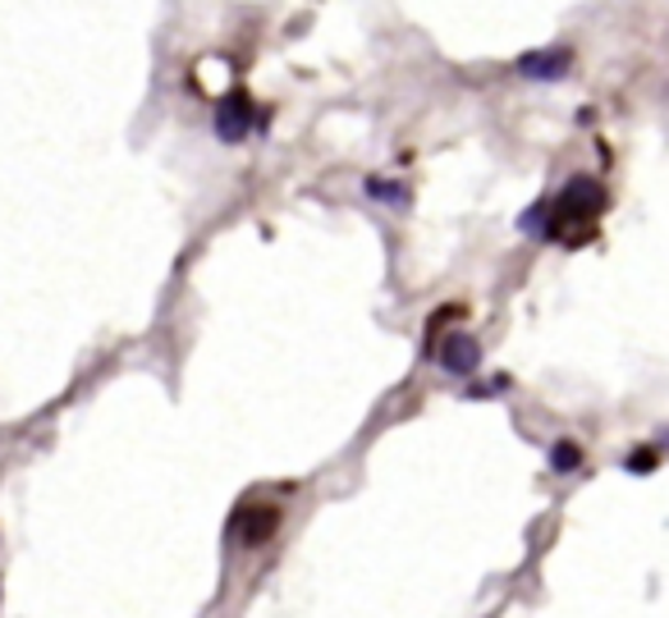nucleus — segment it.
Instances as JSON below:
<instances>
[{
	"label": "nucleus",
	"instance_id": "f257e3e1",
	"mask_svg": "<svg viewBox=\"0 0 669 618\" xmlns=\"http://www.w3.org/2000/svg\"><path fill=\"white\" fill-rule=\"evenodd\" d=\"M601 207H605V188H601L592 175H578V179L560 192V202H555V220L546 224V239H560L569 220L582 224V234H592V224H596Z\"/></svg>",
	"mask_w": 669,
	"mask_h": 618
},
{
	"label": "nucleus",
	"instance_id": "20e7f679",
	"mask_svg": "<svg viewBox=\"0 0 669 618\" xmlns=\"http://www.w3.org/2000/svg\"><path fill=\"white\" fill-rule=\"evenodd\" d=\"M248 115H253L248 97H230L226 106H220V115H216V133L226 137V143H239V137L248 133Z\"/></svg>",
	"mask_w": 669,
	"mask_h": 618
},
{
	"label": "nucleus",
	"instance_id": "7ed1b4c3",
	"mask_svg": "<svg viewBox=\"0 0 669 618\" xmlns=\"http://www.w3.org/2000/svg\"><path fill=\"white\" fill-rule=\"evenodd\" d=\"M478 362H482V344L472 340V334H450V340L440 344V367L445 372H454V376H472L478 372Z\"/></svg>",
	"mask_w": 669,
	"mask_h": 618
},
{
	"label": "nucleus",
	"instance_id": "0eeeda50",
	"mask_svg": "<svg viewBox=\"0 0 669 618\" xmlns=\"http://www.w3.org/2000/svg\"><path fill=\"white\" fill-rule=\"evenodd\" d=\"M651 472L656 467V454H651V449H637V454H628V472Z\"/></svg>",
	"mask_w": 669,
	"mask_h": 618
},
{
	"label": "nucleus",
	"instance_id": "423d86ee",
	"mask_svg": "<svg viewBox=\"0 0 669 618\" xmlns=\"http://www.w3.org/2000/svg\"><path fill=\"white\" fill-rule=\"evenodd\" d=\"M550 463H555V472H573V467L582 463L578 444H555V449H550Z\"/></svg>",
	"mask_w": 669,
	"mask_h": 618
},
{
	"label": "nucleus",
	"instance_id": "f03ea898",
	"mask_svg": "<svg viewBox=\"0 0 669 618\" xmlns=\"http://www.w3.org/2000/svg\"><path fill=\"white\" fill-rule=\"evenodd\" d=\"M275 527H281V509H275V504H243V509L230 518V537L248 550H257L275 537Z\"/></svg>",
	"mask_w": 669,
	"mask_h": 618
},
{
	"label": "nucleus",
	"instance_id": "39448f33",
	"mask_svg": "<svg viewBox=\"0 0 669 618\" xmlns=\"http://www.w3.org/2000/svg\"><path fill=\"white\" fill-rule=\"evenodd\" d=\"M564 65H569V55H564V51L523 55V60H518V74H527V78H560V74H564Z\"/></svg>",
	"mask_w": 669,
	"mask_h": 618
}]
</instances>
